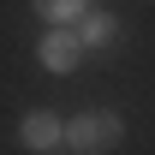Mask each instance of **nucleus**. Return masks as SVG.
I'll use <instances>...</instances> for the list:
<instances>
[{"instance_id":"3","label":"nucleus","mask_w":155,"mask_h":155,"mask_svg":"<svg viewBox=\"0 0 155 155\" xmlns=\"http://www.w3.org/2000/svg\"><path fill=\"white\" fill-rule=\"evenodd\" d=\"M78 42H84V54H114L119 48V18L114 12H84L78 18Z\"/></svg>"},{"instance_id":"5","label":"nucleus","mask_w":155,"mask_h":155,"mask_svg":"<svg viewBox=\"0 0 155 155\" xmlns=\"http://www.w3.org/2000/svg\"><path fill=\"white\" fill-rule=\"evenodd\" d=\"M30 6H36L48 24H78L84 12H90V0H30Z\"/></svg>"},{"instance_id":"1","label":"nucleus","mask_w":155,"mask_h":155,"mask_svg":"<svg viewBox=\"0 0 155 155\" xmlns=\"http://www.w3.org/2000/svg\"><path fill=\"white\" fill-rule=\"evenodd\" d=\"M119 131H125V119L107 114V107H96V114H78L72 125H66V143H72L78 155H107L119 143Z\"/></svg>"},{"instance_id":"2","label":"nucleus","mask_w":155,"mask_h":155,"mask_svg":"<svg viewBox=\"0 0 155 155\" xmlns=\"http://www.w3.org/2000/svg\"><path fill=\"white\" fill-rule=\"evenodd\" d=\"M42 66H48V72H78V66H84V42H78V30H48V36H42Z\"/></svg>"},{"instance_id":"4","label":"nucleus","mask_w":155,"mask_h":155,"mask_svg":"<svg viewBox=\"0 0 155 155\" xmlns=\"http://www.w3.org/2000/svg\"><path fill=\"white\" fill-rule=\"evenodd\" d=\"M18 137L30 143V149H48V143H60L66 137V125H60L54 114H24V125H18Z\"/></svg>"}]
</instances>
